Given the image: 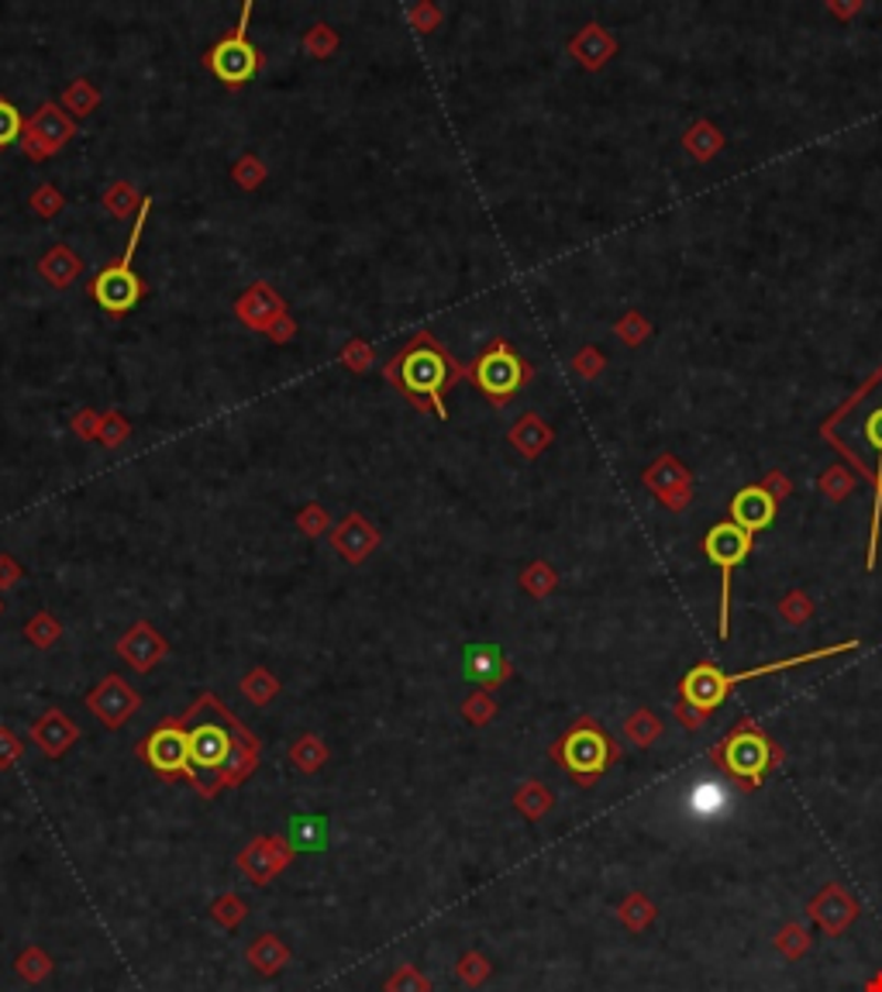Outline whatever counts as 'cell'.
I'll use <instances>...</instances> for the list:
<instances>
[{"mask_svg": "<svg viewBox=\"0 0 882 992\" xmlns=\"http://www.w3.org/2000/svg\"><path fill=\"white\" fill-rule=\"evenodd\" d=\"M848 648H856V641H844V644L823 648V651H810V655H800V659H786V662L762 665V669H752V672H742V675H724L714 665H697L687 679H682V703H687V711H693V724H697V721H703L710 711H714V706L724 703V696L731 693V686L745 683V679H758L765 672H779V669H793V665H807V662H817V659L838 655V651H848Z\"/></svg>", "mask_w": 882, "mask_h": 992, "instance_id": "cell-4", "label": "cell"}, {"mask_svg": "<svg viewBox=\"0 0 882 992\" xmlns=\"http://www.w3.org/2000/svg\"><path fill=\"white\" fill-rule=\"evenodd\" d=\"M776 748L755 724H737L718 748V765L745 789H758L773 772Z\"/></svg>", "mask_w": 882, "mask_h": 992, "instance_id": "cell-8", "label": "cell"}, {"mask_svg": "<svg viewBox=\"0 0 882 992\" xmlns=\"http://www.w3.org/2000/svg\"><path fill=\"white\" fill-rule=\"evenodd\" d=\"M510 445H514L521 456H528V459H534V456H542V451L549 448V441H552V431H549V424L545 420H538L534 414H524L514 428H510Z\"/></svg>", "mask_w": 882, "mask_h": 992, "instance_id": "cell-29", "label": "cell"}, {"mask_svg": "<svg viewBox=\"0 0 882 992\" xmlns=\"http://www.w3.org/2000/svg\"><path fill=\"white\" fill-rule=\"evenodd\" d=\"M748 545H752V534L745 527L737 524H721L706 534V555L714 565H721V576H724V589H721V638H727V604H731V573L734 565L742 562L748 555Z\"/></svg>", "mask_w": 882, "mask_h": 992, "instance_id": "cell-14", "label": "cell"}, {"mask_svg": "<svg viewBox=\"0 0 882 992\" xmlns=\"http://www.w3.org/2000/svg\"><path fill=\"white\" fill-rule=\"evenodd\" d=\"M146 201H149V196L141 193L135 183H128V180H114V183L100 193L104 211H107L110 217H118V221H135V217L141 214V207H146Z\"/></svg>", "mask_w": 882, "mask_h": 992, "instance_id": "cell-26", "label": "cell"}, {"mask_svg": "<svg viewBox=\"0 0 882 992\" xmlns=\"http://www.w3.org/2000/svg\"><path fill=\"white\" fill-rule=\"evenodd\" d=\"M21 634L28 638V644H32V648L49 651L52 644H60V638H63V620L55 617L52 610H39V614L28 617V623L21 628Z\"/></svg>", "mask_w": 882, "mask_h": 992, "instance_id": "cell-31", "label": "cell"}, {"mask_svg": "<svg viewBox=\"0 0 882 992\" xmlns=\"http://www.w3.org/2000/svg\"><path fill=\"white\" fill-rule=\"evenodd\" d=\"M383 376L421 414L445 420V393L459 380H466V365L455 362L451 352L438 342V334L424 328L414 331L411 342L383 365Z\"/></svg>", "mask_w": 882, "mask_h": 992, "instance_id": "cell-1", "label": "cell"}, {"mask_svg": "<svg viewBox=\"0 0 882 992\" xmlns=\"http://www.w3.org/2000/svg\"><path fill=\"white\" fill-rule=\"evenodd\" d=\"M28 207H32L42 221H52V217H60L63 214V207H66V193L55 186V183H39L35 190H32V196H28Z\"/></svg>", "mask_w": 882, "mask_h": 992, "instance_id": "cell-39", "label": "cell"}, {"mask_svg": "<svg viewBox=\"0 0 882 992\" xmlns=\"http://www.w3.org/2000/svg\"><path fill=\"white\" fill-rule=\"evenodd\" d=\"M287 300L279 297V290L273 287V282H266V279H255L252 287L235 300V318L245 324V328H252V331H266L279 314H287Z\"/></svg>", "mask_w": 882, "mask_h": 992, "instance_id": "cell-18", "label": "cell"}, {"mask_svg": "<svg viewBox=\"0 0 882 992\" xmlns=\"http://www.w3.org/2000/svg\"><path fill=\"white\" fill-rule=\"evenodd\" d=\"M848 414H856V428L851 431L831 428V435L838 438L841 448H848L865 466L882 503V386L869 390L859 404H851Z\"/></svg>", "mask_w": 882, "mask_h": 992, "instance_id": "cell-9", "label": "cell"}, {"mask_svg": "<svg viewBox=\"0 0 882 992\" xmlns=\"http://www.w3.org/2000/svg\"><path fill=\"white\" fill-rule=\"evenodd\" d=\"M466 380L487 396L493 407H503L514 401L518 390L531 380V365L510 349L503 338H493V342L472 359V365H466Z\"/></svg>", "mask_w": 882, "mask_h": 992, "instance_id": "cell-5", "label": "cell"}, {"mask_svg": "<svg viewBox=\"0 0 882 992\" xmlns=\"http://www.w3.org/2000/svg\"><path fill=\"white\" fill-rule=\"evenodd\" d=\"M21 131H24V115L8 97H0V149H11L14 141H21Z\"/></svg>", "mask_w": 882, "mask_h": 992, "instance_id": "cell-46", "label": "cell"}, {"mask_svg": "<svg viewBox=\"0 0 882 992\" xmlns=\"http://www.w3.org/2000/svg\"><path fill=\"white\" fill-rule=\"evenodd\" d=\"M328 542H331V552L346 562V565H362V562H369L376 552H380V545H383V531L369 521L365 514H359V510H352V514H346L341 521H334V527H331V534H328Z\"/></svg>", "mask_w": 882, "mask_h": 992, "instance_id": "cell-15", "label": "cell"}, {"mask_svg": "<svg viewBox=\"0 0 882 992\" xmlns=\"http://www.w3.org/2000/svg\"><path fill=\"white\" fill-rule=\"evenodd\" d=\"M83 738V730L76 721H70L60 706H49V711H42V717L32 721V727H28V742H32L45 758H63L70 755V748Z\"/></svg>", "mask_w": 882, "mask_h": 992, "instance_id": "cell-17", "label": "cell"}, {"mask_svg": "<svg viewBox=\"0 0 882 992\" xmlns=\"http://www.w3.org/2000/svg\"><path fill=\"white\" fill-rule=\"evenodd\" d=\"M211 920L217 924V927H224V930H238L245 920H248V903L238 896V893H221L214 903H211Z\"/></svg>", "mask_w": 882, "mask_h": 992, "instance_id": "cell-32", "label": "cell"}, {"mask_svg": "<svg viewBox=\"0 0 882 992\" xmlns=\"http://www.w3.org/2000/svg\"><path fill=\"white\" fill-rule=\"evenodd\" d=\"M39 276L49 282L52 290H70L73 282L87 273V263H83V255L76 248H70L66 242H55L42 259H39Z\"/></svg>", "mask_w": 882, "mask_h": 992, "instance_id": "cell-20", "label": "cell"}, {"mask_svg": "<svg viewBox=\"0 0 882 992\" xmlns=\"http://www.w3.org/2000/svg\"><path fill=\"white\" fill-rule=\"evenodd\" d=\"M294 524H297V531H300L304 537H315V542H318V537H325V534H331V527H334V521H331V514H328V506L318 503V500L304 503V506L297 510Z\"/></svg>", "mask_w": 882, "mask_h": 992, "instance_id": "cell-37", "label": "cell"}, {"mask_svg": "<svg viewBox=\"0 0 882 992\" xmlns=\"http://www.w3.org/2000/svg\"><path fill=\"white\" fill-rule=\"evenodd\" d=\"M0 617H4V600H0Z\"/></svg>", "mask_w": 882, "mask_h": 992, "instance_id": "cell-52", "label": "cell"}, {"mask_svg": "<svg viewBox=\"0 0 882 992\" xmlns=\"http://www.w3.org/2000/svg\"><path fill=\"white\" fill-rule=\"evenodd\" d=\"M373 359H376V349L369 345L365 338H349V342L338 349L341 370H346V373H355V376H362V373L373 370Z\"/></svg>", "mask_w": 882, "mask_h": 992, "instance_id": "cell-38", "label": "cell"}, {"mask_svg": "<svg viewBox=\"0 0 882 992\" xmlns=\"http://www.w3.org/2000/svg\"><path fill=\"white\" fill-rule=\"evenodd\" d=\"M442 21H445V11L435 4V0H417V4L407 11V24L414 28L417 35H432V32H438Z\"/></svg>", "mask_w": 882, "mask_h": 992, "instance_id": "cell-45", "label": "cell"}, {"mask_svg": "<svg viewBox=\"0 0 882 992\" xmlns=\"http://www.w3.org/2000/svg\"><path fill=\"white\" fill-rule=\"evenodd\" d=\"M521 586L531 593V597H545V593H552V586H555V573L549 569L545 562H538V565H531V569L521 573Z\"/></svg>", "mask_w": 882, "mask_h": 992, "instance_id": "cell-48", "label": "cell"}, {"mask_svg": "<svg viewBox=\"0 0 882 992\" xmlns=\"http://www.w3.org/2000/svg\"><path fill=\"white\" fill-rule=\"evenodd\" d=\"M149 214H152V196L146 201V207H141V214L131 221V235H128L125 255H118V259H114V263H107V266L87 282L91 300L104 310L107 318H114V321L128 318L131 310L149 297V282L141 279V276L135 273V266H131V263H135V252H138V242H141V232H146Z\"/></svg>", "mask_w": 882, "mask_h": 992, "instance_id": "cell-3", "label": "cell"}, {"mask_svg": "<svg viewBox=\"0 0 882 992\" xmlns=\"http://www.w3.org/2000/svg\"><path fill=\"white\" fill-rule=\"evenodd\" d=\"M60 107L66 110V115H70L73 121L91 118L94 110L100 107V90H97V83L87 79V76L70 79V83H66V90L60 94Z\"/></svg>", "mask_w": 882, "mask_h": 992, "instance_id": "cell-27", "label": "cell"}, {"mask_svg": "<svg viewBox=\"0 0 882 992\" xmlns=\"http://www.w3.org/2000/svg\"><path fill=\"white\" fill-rule=\"evenodd\" d=\"M328 838H331V824L325 813L290 817L287 841L294 844V852H328Z\"/></svg>", "mask_w": 882, "mask_h": 992, "instance_id": "cell-24", "label": "cell"}, {"mask_svg": "<svg viewBox=\"0 0 882 992\" xmlns=\"http://www.w3.org/2000/svg\"><path fill=\"white\" fill-rule=\"evenodd\" d=\"M294 844L287 834H259L238 852V872L248 875L252 886H269L273 878L294 862Z\"/></svg>", "mask_w": 882, "mask_h": 992, "instance_id": "cell-13", "label": "cell"}, {"mask_svg": "<svg viewBox=\"0 0 882 992\" xmlns=\"http://www.w3.org/2000/svg\"><path fill=\"white\" fill-rule=\"evenodd\" d=\"M196 700H201V706H204L211 717L190 714V711L180 717L190 727V769H193L190 786L201 792L204 800H214L217 792L224 789L221 786V772H224L227 758H232L235 730L242 727V721L232 711H227V706L214 693H201Z\"/></svg>", "mask_w": 882, "mask_h": 992, "instance_id": "cell-2", "label": "cell"}, {"mask_svg": "<svg viewBox=\"0 0 882 992\" xmlns=\"http://www.w3.org/2000/svg\"><path fill=\"white\" fill-rule=\"evenodd\" d=\"M607 42H604V35H601V28L596 24H589L586 32L573 42V52H576V60L580 63H586V66H601L604 63V55H607Z\"/></svg>", "mask_w": 882, "mask_h": 992, "instance_id": "cell-43", "label": "cell"}, {"mask_svg": "<svg viewBox=\"0 0 882 992\" xmlns=\"http://www.w3.org/2000/svg\"><path fill=\"white\" fill-rule=\"evenodd\" d=\"M490 972H493V966L482 951H466L459 961H455V979H459L463 985H469V989H479L482 982L490 979Z\"/></svg>", "mask_w": 882, "mask_h": 992, "instance_id": "cell-40", "label": "cell"}, {"mask_svg": "<svg viewBox=\"0 0 882 992\" xmlns=\"http://www.w3.org/2000/svg\"><path fill=\"white\" fill-rule=\"evenodd\" d=\"M21 579H24V565L11 552H0V593L14 589Z\"/></svg>", "mask_w": 882, "mask_h": 992, "instance_id": "cell-51", "label": "cell"}, {"mask_svg": "<svg viewBox=\"0 0 882 992\" xmlns=\"http://www.w3.org/2000/svg\"><path fill=\"white\" fill-rule=\"evenodd\" d=\"M83 706H87V711H91L107 730H121V727L141 711V693L128 683L125 675L110 672V675H104L100 683L87 693Z\"/></svg>", "mask_w": 882, "mask_h": 992, "instance_id": "cell-12", "label": "cell"}, {"mask_svg": "<svg viewBox=\"0 0 882 992\" xmlns=\"http://www.w3.org/2000/svg\"><path fill=\"white\" fill-rule=\"evenodd\" d=\"M856 914H859V906L851 903L838 886H828L810 903V917L828 934H841L851 920H856Z\"/></svg>", "mask_w": 882, "mask_h": 992, "instance_id": "cell-23", "label": "cell"}, {"mask_svg": "<svg viewBox=\"0 0 882 992\" xmlns=\"http://www.w3.org/2000/svg\"><path fill=\"white\" fill-rule=\"evenodd\" d=\"M463 659H466V679L479 690H497L514 672L497 644H466Z\"/></svg>", "mask_w": 882, "mask_h": 992, "instance_id": "cell-19", "label": "cell"}, {"mask_svg": "<svg viewBox=\"0 0 882 992\" xmlns=\"http://www.w3.org/2000/svg\"><path fill=\"white\" fill-rule=\"evenodd\" d=\"M432 979L424 975L417 966H401L386 982H383V992H432Z\"/></svg>", "mask_w": 882, "mask_h": 992, "instance_id": "cell-44", "label": "cell"}, {"mask_svg": "<svg viewBox=\"0 0 882 992\" xmlns=\"http://www.w3.org/2000/svg\"><path fill=\"white\" fill-rule=\"evenodd\" d=\"M259 761H263V742L255 738V734L242 724V727L235 730L232 758H227L224 772H221V786H224V789H235V786L248 782L252 772L259 769Z\"/></svg>", "mask_w": 882, "mask_h": 992, "instance_id": "cell-21", "label": "cell"}, {"mask_svg": "<svg viewBox=\"0 0 882 992\" xmlns=\"http://www.w3.org/2000/svg\"><path fill=\"white\" fill-rule=\"evenodd\" d=\"M459 714H463L466 724H472V727H487V724L497 717V700H493L487 690H472V693L463 700Z\"/></svg>", "mask_w": 882, "mask_h": 992, "instance_id": "cell-42", "label": "cell"}, {"mask_svg": "<svg viewBox=\"0 0 882 992\" xmlns=\"http://www.w3.org/2000/svg\"><path fill=\"white\" fill-rule=\"evenodd\" d=\"M238 690H242V696L252 703V706H269L276 696H279V679L269 672V669H263V665H255V669H248L245 675H242V683H238Z\"/></svg>", "mask_w": 882, "mask_h": 992, "instance_id": "cell-30", "label": "cell"}, {"mask_svg": "<svg viewBox=\"0 0 882 992\" xmlns=\"http://www.w3.org/2000/svg\"><path fill=\"white\" fill-rule=\"evenodd\" d=\"M52 958H49V951L45 948H39V945H28L21 954H18V961H14V972L28 982V985H39V982H45L49 975H52Z\"/></svg>", "mask_w": 882, "mask_h": 992, "instance_id": "cell-34", "label": "cell"}, {"mask_svg": "<svg viewBox=\"0 0 882 992\" xmlns=\"http://www.w3.org/2000/svg\"><path fill=\"white\" fill-rule=\"evenodd\" d=\"M263 334L269 338L273 345H290L294 338H297V321H294L290 310H287V314H279V318H276V321H273V324H269Z\"/></svg>", "mask_w": 882, "mask_h": 992, "instance_id": "cell-50", "label": "cell"}, {"mask_svg": "<svg viewBox=\"0 0 882 992\" xmlns=\"http://www.w3.org/2000/svg\"><path fill=\"white\" fill-rule=\"evenodd\" d=\"M138 758L166 782H177V779L190 782L193 779V769H190V727L180 717L159 721L146 738L138 742Z\"/></svg>", "mask_w": 882, "mask_h": 992, "instance_id": "cell-10", "label": "cell"}, {"mask_svg": "<svg viewBox=\"0 0 882 992\" xmlns=\"http://www.w3.org/2000/svg\"><path fill=\"white\" fill-rule=\"evenodd\" d=\"M338 45H341V39L328 21L310 24L304 32V39H300V49H304V55H310V60H331V55L338 52Z\"/></svg>", "mask_w": 882, "mask_h": 992, "instance_id": "cell-33", "label": "cell"}, {"mask_svg": "<svg viewBox=\"0 0 882 992\" xmlns=\"http://www.w3.org/2000/svg\"><path fill=\"white\" fill-rule=\"evenodd\" d=\"M266 177H269V166L263 162V156H255V152L238 156L235 166H232V183H235L238 190H245V193L259 190V186L266 183Z\"/></svg>", "mask_w": 882, "mask_h": 992, "instance_id": "cell-36", "label": "cell"}, {"mask_svg": "<svg viewBox=\"0 0 882 992\" xmlns=\"http://www.w3.org/2000/svg\"><path fill=\"white\" fill-rule=\"evenodd\" d=\"M287 758H290L294 769H300L304 776H318L331 758V748H328V742L321 738V734H300V738L290 745Z\"/></svg>", "mask_w": 882, "mask_h": 992, "instance_id": "cell-28", "label": "cell"}, {"mask_svg": "<svg viewBox=\"0 0 882 992\" xmlns=\"http://www.w3.org/2000/svg\"><path fill=\"white\" fill-rule=\"evenodd\" d=\"M773 514H776V503L765 490H745V493H737V500H734V524L745 527L748 534L769 524Z\"/></svg>", "mask_w": 882, "mask_h": 992, "instance_id": "cell-25", "label": "cell"}, {"mask_svg": "<svg viewBox=\"0 0 882 992\" xmlns=\"http://www.w3.org/2000/svg\"><path fill=\"white\" fill-rule=\"evenodd\" d=\"M248 18H252V0H245V4H242L238 24L232 28V32H227L224 39H217L208 49V55H204V66L224 83L227 90L245 87V83L255 79V73L263 70L259 49L248 42Z\"/></svg>", "mask_w": 882, "mask_h": 992, "instance_id": "cell-7", "label": "cell"}, {"mask_svg": "<svg viewBox=\"0 0 882 992\" xmlns=\"http://www.w3.org/2000/svg\"><path fill=\"white\" fill-rule=\"evenodd\" d=\"M514 807L528 817V820H542L552 807H555V797L542 786V782H524L518 792H514Z\"/></svg>", "mask_w": 882, "mask_h": 992, "instance_id": "cell-35", "label": "cell"}, {"mask_svg": "<svg viewBox=\"0 0 882 992\" xmlns=\"http://www.w3.org/2000/svg\"><path fill=\"white\" fill-rule=\"evenodd\" d=\"M24 748H28V745L21 742V734L0 724V772L14 769V765L24 758Z\"/></svg>", "mask_w": 882, "mask_h": 992, "instance_id": "cell-47", "label": "cell"}, {"mask_svg": "<svg viewBox=\"0 0 882 992\" xmlns=\"http://www.w3.org/2000/svg\"><path fill=\"white\" fill-rule=\"evenodd\" d=\"M73 138H76V121L60 107V100H45L39 110L24 118L18 146L32 162H45L52 156H60Z\"/></svg>", "mask_w": 882, "mask_h": 992, "instance_id": "cell-11", "label": "cell"}, {"mask_svg": "<svg viewBox=\"0 0 882 992\" xmlns=\"http://www.w3.org/2000/svg\"><path fill=\"white\" fill-rule=\"evenodd\" d=\"M245 958H248V966L259 972L263 979H273V975H279L283 969L290 966V945L283 941L279 934L266 930V934H255V941L248 945Z\"/></svg>", "mask_w": 882, "mask_h": 992, "instance_id": "cell-22", "label": "cell"}, {"mask_svg": "<svg viewBox=\"0 0 882 992\" xmlns=\"http://www.w3.org/2000/svg\"><path fill=\"white\" fill-rule=\"evenodd\" d=\"M114 655H118L131 672L149 675L169 655V641L152 620H135L118 638V644H114Z\"/></svg>", "mask_w": 882, "mask_h": 992, "instance_id": "cell-16", "label": "cell"}, {"mask_svg": "<svg viewBox=\"0 0 882 992\" xmlns=\"http://www.w3.org/2000/svg\"><path fill=\"white\" fill-rule=\"evenodd\" d=\"M128 438H131V420L121 410H104L100 431H97V445L107 448V451H114V448H121Z\"/></svg>", "mask_w": 882, "mask_h": 992, "instance_id": "cell-41", "label": "cell"}, {"mask_svg": "<svg viewBox=\"0 0 882 992\" xmlns=\"http://www.w3.org/2000/svg\"><path fill=\"white\" fill-rule=\"evenodd\" d=\"M552 758L573 776L580 786H593L614 761V745L593 721H580L552 745Z\"/></svg>", "mask_w": 882, "mask_h": 992, "instance_id": "cell-6", "label": "cell"}, {"mask_svg": "<svg viewBox=\"0 0 882 992\" xmlns=\"http://www.w3.org/2000/svg\"><path fill=\"white\" fill-rule=\"evenodd\" d=\"M100 417H104V410L83 407V410H76V414H73V420H70V431H73L79 441H97V431H100Z\"/></svg>", "mask_w": 882, "mask_h": 992, "instance_id": "cell-49", "label": "cell"}]
</instances>
